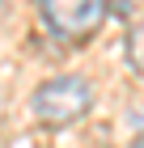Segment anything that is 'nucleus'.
Here are the masks:
<instances>
[{"label":"nucleus","instance_id":"1","mask_svg":"<svg viewBox=\"0 0 144 148\" xmlns=\"http://www.w3.org/2000/svg\"><path fill=\"white\" fill-rule=\"evenodd\" d=\"M30 106H34V119L47 123V127L76 123L81 114H89V106H93V85L85 76H55L47 85H38Z\"/></svg>","mask_w":144,"mask_h":148},{"label":"nucleus","instance_id":"2","mask_svg":"<svg viewBox=\"0 0 144 148\" xmlns=\"http://www.w3.org/2000/svg\"><path fill=\"white\" fill-rule=\"evenodd\" d=\"M38 9L55 38H89L106 21V0H38Z\"/></svg>","mask_w":144,"mask_h":148},{"label":"nucleus","instance_id":"3","mask_svg":"<svg viewBox=\"0 0 144 148\" xmlns=\"http://www.w3.org/2000/svg\"><path fill=\"white\" fill-rule=\"evenodd\" d=\"M127 64L136 76H144V21H136L127 30Z\"/></svg>","mask_w":144,"mask_h":148},{"label":"nucleus","instance_id":"4","mask_svg":"<svg viewBox=\"0 0 144 148\" xmlns=\"http://www.w3.org/2000/svg\"><path fill=\"white\" fill-rule=\"evenodd\" d=\"M132 148H144V131H140V136H136V140H132Z\"/></svg>","mask_w":144,"mask_h":148}]
</instances>
